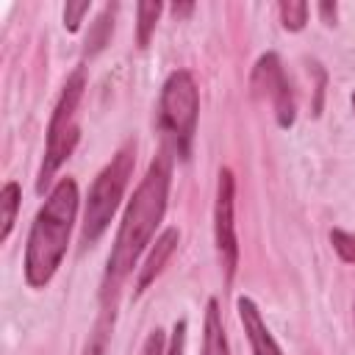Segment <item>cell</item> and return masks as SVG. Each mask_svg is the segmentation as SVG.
Returning a JSON list of instances; mask_svg holds the SVG:
<instances>
[{"mask_svg":"<svg viewBox=\"0 0 355 355\" xmlns=\"http://www.w3.org/2000/svg\"><path fill=\"white\" fill-rule=\"evenodd\" d=\"M169 178H172V158L166 153H158L150 161L139 189L133 191V200L125 208V216L108 258V275L114 280H122L136 266L144 247L153 241V233L166 211Z\"/></svg>","mask_w":355,"mask_h":355,"instance_id":"6da1fadb","label":"cell"},{"mask_svg":"<svg viewBox=\"0 0 355 355\" xmlns=\"http://www.w3.org/2000/svg\"><path fill=\"white\" fill-rule=\"evenodd\" d=\"M75 214H78V183L72 178H61L50 189L28 233V247H25L28 286L42 288L53 280L55 269L64 261Z\"/></svg>","mask_w":355,"mask_h":355,"instance_id":"7a4b0ae2","label":"cell"},{"mask_svg":"<svg viewBox=\"0 0 355 355\" xmlns=\"http://www.w3.org/2000/svg\"><path fill=\"white\" fill-rule=\"evenodd\" d=\"M133 164H136V144L125 141L116 150V155L94 178V183L89 189V200H86V211H83V225H80V241L86 247L94 244L105 233V227H108V222H111L114 211L119 208V200L128 189V180L133 175Z\"/></svg>","mask_w":355,"mask_h":355,"instance_id":"3957f363","label":"cell"},{"mask_svg":"<svg viewBox=\"0 0 355 355\" xmlns=\"http://www.w3.org/2000/svg\"><path fill=\"white\" fill-rule=\"evenodd\" d=\"M200 111V92L194 78L186 69H178L166 78L158 103V128L178 158H189L194 128Z\"/></svg>","mask_w":355,"mask_h":355,"instance_id":"277c9868","label":"cell"},{"mask_svg":"<svg viewBox=\"0 0 355 355\" xmlns=\"http://www.w3.org/2000/svg\"><path fill=\"white\" fill-rule=\"evenodd\" d=\"M86 89V78L78 69L61 89V97L53 108L50 125H47V144H44V161L39 166V178H36V191H44V186L53 180V175L58 172V166L72 155L78 139H80V128H78V105Z\"/></svg>","mask_w":355,"mask_h":355,"instance_id":"5b68a950","label":"cell"},{"mask_svg":"<svg viewBox=\"0 0 355 355\" xmlns=\"http://www.w3.org/2000/svg\"><path fill=\"white\" fill-rule=\"evenodd\" d=\"M233 208H236V180L230 169H219L216 180V202H214V241H216V255L225 272V280L230 283L239 266V241H236V222H233Z\"/></svg>","mask_w":355,"mask_h":355,"instance_id":"8992f818","label":"cell"},{"mask_svg":"<svg viewBox=\"0 0 355 355\" xmlns=\"http://www.w3.org/2000/svg\"><path fill=\"white\" fill-rule=\"evenodd\" d=\"M252 92L272 103L280 128H291L294 125V116H297L294 94H291L288 78L283 72V64H280V58L275 53H266V55L258 58V64L252 69Z\"/></svg>","mask_w":355,"mask_h":355,"instance_id":"52a82bcc","label":"cell"},{"mask_svg":"<svg viewBox=\"0 0 355 355\" xmlns=\"http://www.w3.org/2000/svg\"><path fill=\"white\" fill-rule=\"evenodd\" d=\"M239 319L244 324V333L250 338V347H252V355H283L277 341L272 338L266 322L261 319V311L258 305L250 300V297H239Z\"/></svg>","mask_w":355,"mask_h":355,"instance_id":"ba28073f","label":"cell"},{"mask_svg":"<svg viewBox=\"0 0 355 355\" xmlns=\"http://www.w3.org/2000/svg\"><path fill=\"white\" fill-rule=\"evenodd\" d=\"M178 241H180L178 227H166V230L155 239V244H153V250H150V255H147V261H144V266H141V272H139L136 291H144V288L161 275V269H164V263L169 261V255L175 252Z\"/></svg>","mask_w":355,"mask_h":355,"instance_id":"9c48e42d","label":"cell"},{"mask_svg":"<svg viewBox=\"0 0 355 355\" xmlns=\"http://www.w3.org/2000/svg\"><path fill=\"white\" fill-rule=\"evenodd\" d=\"M202 355H230L227 336L222 324V313L216 300H208L205 305V324H202Z\"/></svg>","mask_w":355,"mask_h":355,"instance_id":"30bf717a","label":"cell"},{"mask_svg":"<svg viewBox=\"0 0 355 355\" xmlns=\"http://www.w3.org/2000/svg\"><path fill=\"white\" fill-rule=\"evenodd\" d=\"M19 200H22L19 183L8 180V183L3 186V191H0V222H3V227H0V241H6V239L11 236V227H14V222H17Z\"/></svg>","mask_w":355,"mask_h":355,"instance_id":"8fae6325","label":"cell"},{"mask_svg":"<svg viewBox=\"0 0 355 355\" xmlns=\"http://www.w3.org/2000/svg\"><path fill=\"white\" fill-rule=\"evenodd\" d=\"M111 33H114V6H105V8H103V14L94 19V25H92L89 36H86V55L100 53V50L108 44Z\"/></svg>","mask_w":355,"mask_h":355,"instance_id":"7c38bea8","label":"cell"},{"mask_svg":"<svg viewBox=\"0 0 355 355\" xmlns=\"http://www.w3.org/2000/svg\"><path fill=\"white\" fill-rule=\"evenodd\" d=\"M139 11V28H136V39H139V47H147L150 42V33L155 31V19L161 14V3L158 0H144L136 6Z\"/></svg>","mask_w":355,"mask_h":355,"instance_id":"4fadbf2b","label":"cell"},{"mask_svg":"<svg viewBox=\"0 0 355 355\" xmlns=\"http://www.w3.org/2000/svg\"><path fill=\"white\" fill-rule=\"evenodd\" d=\"M280 19L286 31H302L308 22V3L302 0H283L280 3Z\"/></svg>","mask_w":355,"mask_h":355,"instance_id":"5bb4252c","label":"cell"},{"mask_svg":"<svg viewBox=\"0 0 355 355\" xmlns=\"http://www.w3.org/2000/svg\"><path fill=\"white\" fill-rule=\"evenodd\" d=\"M330 241H333V250L338 252L341 261L347 263H355V233H347V230H330Z\"/></svg>","mask_w":355,"mask_h":355,"instance_id":"9a60e30c","label":"cell"},{"mask_svg":"<svg viewBox=\"0 0 355 355\" xmlns=\"http://www.w3.org/2000/svg\"><path fill=\"white\" fill-rule=\"evenodd\" d=\"M89 14V3L83 0V3H67L64 6V25L69 28V31H78L80 28V19Z\"/></svg>","mask_w":355,"mask_h":355,"instance_id":"2e32d148","label":"cell"},{"mask_svg":"<svg viewBox=\"0 0 355 355\" xmlns=\"http://www.w3.org/2000/svg\"><path fill=\"white\" fill-rule=\"evenodd\" d=\"M183 347H186V319H178L175 327H172V338H169L166 355H183Z\"/></svg>","mask_w":355,"mask_h":355,"instance_id":"e0dca14e","label":"cell"},{"mask_svg":"<svg viewBox=\"0 0 355 355\" xmlns=\"http://www.w3.org/2000/svg\"><path fill=\"white\" fill-rule=\"evenodd\" d=\"M141 355H164V333L158 327L150 330V336H147V341L141 347Z\"/></svg>","mask_w":355,"mask_h":355,"instance_id":"ac0fdd59","label":"cell"},{"mask_svg":"<svg viewBox=\"0 0 355 355\" xmlns=\"http://www.w3.org/2000/svg\"><path fill=\"white\" fill-rule=\"evenodd\" d=\"M105 330L103 327H97V333L92 336V341H89V347H86V352L83 355H105Z\"/></svg>","mask_w":355,"mask_h":355,"instance_id":"d6986e66","label":"cell"},{"mask_svg":"<svg viewBox=\"0 0 355 355\" xmlns=\"http://www.w3.org/2000/svg\"><path fill=\"white\" fill-rule=\"evenodd\" d=\"M319 11H322V17H324V22H327V25H333V22H336V3H333V6H330V3H322V6H319Z\"/></svg>","mask_w":355,"mask_h":355,"instance_id":"ffe728a7","label":"cell"},{"mask_svg":"<svg viewBox=\"0 0 355 355\" xmlns=\"http://www.w3.org/2000/svg\"><path fill=\"white\" fill-rule=\"evenodd\" d=\"M191 8H194L191 3H183V6H178V3H175V6H172V14H175V17H186Z\"/></svg>","mask_w":355,"mask_h":355,"instance_id":"44dd1931","label":"cell"},{"mask_svg":"<svg viewBox=\"0 0 355 355\" xmlns=\"http://www.w3.org/2000/svg\"><path fill=\"white\" fill-rule=\"evenodd\" d=\"M352 108H355V92H352Z\"/></svg>","mask_w":355,"mask_h":355,"instance_id":"7402d4cb","label":"cell"}]
</instances>
